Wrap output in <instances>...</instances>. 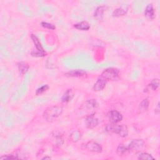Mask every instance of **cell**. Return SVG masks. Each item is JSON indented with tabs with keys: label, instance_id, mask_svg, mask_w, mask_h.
Listing matches in <instances>:
<instances>
[{
	"label": "cell",
	"instance_id": "obj_8",
	"mask_svg": "<svg viewBox=\"0 0 160 160\" xmlns=\"http://www.w3.org/2000/svg\"><path fill=\"white\" fill-rule=\"evenodd\" d=\"M108 117L110 122L118 123L122 119V114L117 110H111L108 114Z\"/></svg>",
	"mask_w": 160,
	"mask_h": 160
},
{
	"label": "cell",
	"instance_id": "obj_24",
	"mask_svg": "<svg viewBox=\"0 0 160 160\" xmlns=\"http://www.w3.org/2000/svg\"><path fill=\"white\" fill-rule=\"evenodd\" d=\"M41 26H42L43 28H46V29H48L54 30V29H56V26H55L54 24H51V23H49V22H47L43 21V22H41Z\"/></svg>",
	"mask_w": 160,
	"mask_h": 160
},
{
	"label": "cell",
	"instance_id": "obj_6",
	"mask_svg": "<svg viewBox=\"0 0 160 160\" xmlns=\"http://www.w3.org/2000/svg\"><path fill=\"white\" fill-rule=\"evenodd\" d=\"M144 145V142L142 139H133L131 141L128 146L129 152H139L142 149Z\"/></svg>",
	"mask_w": 160,
	"mask_h": 160
},
{
	"label": "cell",
	"instance_id": "obj_13",
	"mask_svg": "<svg viewBox=\"0 0 160 160\" xmlns=\"http://www.w3.org/2000/svg\"><path fill=\"white\" fill-rule=\"evenodd\" d=\"M86 74V71L82 69H73L66 73V76L73 78H81Z\"/></svg>",
	"mask_w": 160,
	"mask_h": 160
},
{
	"label": "cell",
	"instance_id": "obj_26",
	"mask_svg": "<svg viewBox=\"0 0 160 160\" xmlns=\"http://www.w3.org/2000/svg\"><path fill=\"white\" fill-rule=\"evenodd\" d=\"M154 112L156 114H159V102L158 103L156 108H155V111Z\"/></svg>",
	"mask_w": 160,
	"mask_h": 160
},
{
	"label": "cell",
	"instance_id": "obj_2",
	"mask_svg": "<svg viewBox=\"0 0 160 160\" xmlns=\"http://www.w3.org/2000/svg\"><path fill=\"white\" fill-rule=\"evenodd\" d=\"M106 131L109 134H116L121 138H125L128 134V129L125 124H117L110 122L106 126Z\"/></svg>",
	"mask_w": 160,
	"mask_h": 160
},
{
	"label": "cell",
	"instance_id": "obj_21",
	"mask_svg": "<svg viewBox=\"0 0 160 160\" xmlns=\"http://www.w3.org/2000/svg\"><path fill=\"white\" fill-rule=\"evenodd\" d=\"M159 85V80L158 79H152L151 82L148 85V88L149 89H151L152 91H155L158 89Z\"/></svg>",
	"mask_w": 160,
	"mask_h": 160
},
{
	"label": "cell",
	"instance_id": "obj_25",
	"mask_svg": "<svg viewBox=\"0 0 160 160\" xmlns=\"http://www.w3.org/2000/svg\"><path fill=\"white\" fill-rule=\"evenodd\" d=\"M17 156V155H16ZM14 155H6L0 158L1 159H18V157Z\"/></svg>",
	"mask_w": 160,
	"mask_h": 160
},
{
	"label": "cell",
	"instance_id": "obj_16",
	"mask_svg": "<svg viewBox=\"0 0 160 160\" xmlns=\"http://www.w3.org/2000/svg\"><path fill=\"white\" fill-rule=\"evenodd\" d=\"M74 27L76 29H78V30L88 31L90 29V24L86 21H81L80 22L74 24Z\"/></svg>",
	"mask_w": 160,
	"mask_h": 160
},
{
	"label": "cell",
	"instance_id": "obj_3",
	"mask_svg": "<svg viewBox=\"0 0 160 160\" xmlns=\"http://www.w3.org/2000/svg\"><path fill=\"white\" fill-rule=\"evenodd\" d=\"M99 106L98 102L96 99H89L84 102L79 108V111L82 114H87V116L92 114L91 112L93 111L94 110L96 109Z\"/></svg>",
	"mask_w": 160,
	"mask_h": 160
},
{
	"label": "cell",
	"instance_id": "obj_10",
	"mask_svg": "<svg viewBox=\"0 0 160 160\" xmlns=\"http://www.w3.org/2000/svg\"><path fill=\"white\" fill-rule=\"evenodd\" d=\"M107 7L105 6H101L96 8L94 13V17L99 21H102L104 18V12L106 10Z\"/></svg>",
	"mask_w": 160,
	"mask_h": 160
},
{
	"label": "cell",
	"instance_id": "obj_12",
	"mask_svg": "<svg viewBox=\"0 0 160 160\" xmlns=\"http://www.w3.org/2000/svg\"><path fill=\"white\" fill-rule=\"evenodd\" d=\"M106 83H107V81L99 76L98 80L96 81V82H95V84H94L92 87V89L95 91H101L104 88Z\"/></svg>",
	"mask_w": 160,
	"mask_h": 160
},
{
	"label": "cell",
	"instance_id": "obj_20",
	"mask_svg": "<svg viewBox=\"0 0 160 160\" xmlns=\"http://www.w3.org/2000/svg\"><path fill=\"white\" fill-rule=\"evenodd\" d=\"M116 152L119 156H122L126 155L129 152L128 147L125 146L123 144H119L116 149Z\"/></svg>",
	"mask_w": 160,
	"mask_h": 160
},
{
	"label": "cell",
	"instance_id": "obj_4",
	"mask_svg": "<svg viewBox=\"0 0 160 160\" xmlns=\"http://www.w3.org/2000/svg\"><path fill=\"white\" fill-rule=\"evenodd\" d=\"M119 71L114 68H109L102 71L100 77L103 78L107 82L109 81H115L119 78Z\"/></svg>",
	"mask_w": 160,
	"mask_h": 160
},
{
	"label": "cell",
	"instance_id": "obj_15",
	"mask_svg": "<svg viewBox=\"0 0 160 160\" xmlns=\"http://www.w3.org/2000/svg\"><path fill=\"white\" fill-rule=\"evenodd\" d=\"M73 97H74V92L72 89H68L63 94L61 98V100L63 102H68L73 98Z\"/></svg>",
	"mask_w": 160,
	"mask_h": 160
},
{
	"label": "cell",
	"instance_id": "obj_14",
	"mask_svg": "<svg viewBox=\"0 0 160 160\" xmlns=\"http://www.w3.org/2000/svg\"><path fill=\"white\" fill-rule=\"evenodd\" d=\"M128 10V6L127 5H121V7L116 9L112 12V16L115 17L121 16L126 14Z\"/></svg>",
	"mask_w": 160,
	"mask_h": 160
},
{
	"label": "cell",
	"instance_id": "obj_11",
	"mask_svg": "<svg viewBox=\"0 0 160 160\" xmlns=\"http://www.w3.org/2000/svg\"><path fill=\"white\" fill-rule=\"evenodd\" d=\"M144 16L149 20H153L155 18V12L152 4H149L145 8Z\"/></svg>",
	"mask_w": 160,
	"mask_h": 160
},
{
	"label": "cell",
	"instance_id": "obj_22",
	"mask_svg": "<svg viewBox=\"0 0 160 160\" xmlns=\"http://www.w3.org/2000/svg\"><path fill=\"white\" fill-rule=\"evenodd\" d=\"M138 159H154V157H152L150 154L148 153V152H141L139 153L138 157Z\"/></svg>",
	"mask_w": 160,
	"mask_h": 160
},
{
	"label": "cell",
	"instance_id": "obj_19",
	"mask_svg": "<svg viewBox=\"0 0 160 160\" xmlns=\"http://www.w3.org/2000/svg\"><path fill=\"white\" fill-rule=\"evenodd\" d=\"M81 137H82L81 132L78 130H74L69 135V139L72 142H77L81 139Z\"/></svg>",
	"mask_w": 160,
	"mask_h": 160
},
{
	"label": "cell",
	"instance_id": "obj_7",
	"mask_svg": "<svg viewBox=\"0 0 160 160\" xmlns=\"http://www.w3.org/2000/svg\"><path fill=\"white\" fill-rule=\"evenodd\" d=\"M85 123L86 127L89 129H93L98 125L99 121L98 119L95 117V112L86 116Z\"/></svg>",
	"mask_w": 160,
	"mask_h": 160
},
{
	"label": "cell",
	"instance_id": "obj_23",
	"mask_svg": "<svg viewBox=\"0 0 160 160\" xmlns=\"http://www.w3.org/2000/svg\"><path fill=\"white\" fill-rule=\"evenodd\" d=\"M48 89H49V86L48 84H44V85L41 86L40 88H39L38 89H37V90L36 91V94L37 96L40 95V94H42L44 92L46 91Z\"/></svg>",
	"mask_w": 160,
	"mask_h": 160
},
{
	"label": "cell",
	"instance_id": "obj_27",
	"mask_svg": "<svg viewBox=\"0 0 160 160\" xmlns=\"http://www.w3.org/2000/svg\"><path fill=\"white\" fill-rule=\"evenodd\" d=\"M51 159V158L49 156H45L42 158V159Z\"/></svg>",
	"mask_w": 160,
	"mask_h": 160
},
{
	"label": "cell",
	"instance_id": "obj_1",
	"mask_svg": "<svg viewBox=\"0 0 160 160\" xmlns=\"http://www.w3.org/2000/svg\"><path fill=\"white\" fill-rule=\"evenodd\" d=\"M63 109L59 106H51L46 109L42 114L43 118L48 122H51L57 119L62 113Z\"/></svg>",
	"mask_w": 160,
	"mask_h": 160
},
{
	"label": "cell",
	"instance_id": "obj_18",
	"mask_svg": "<svg viewBox=\"0 0 160 160\" xmlns=\"http://www.w3.org/2000/svg\"><path fill=\"white\" fill-rule=\"evenodd\" d=\"M149 105V102L148 99V98L144 99L139 105V108H138L139 113H142L146 111L148 109Z\"/></svg>",
	"mask_w": 160,
	"mask_h": 160
},
{
	"label": "cell",
	"instance_id": "obj_17",
	"mask_svg": "<svg viewBox=\"0 0 160 160\" xmlns=\"http://www.w3.org/2000/svg\"><path fill=\"white\" fill-rule=\"evenodd\" d=\"M18 71H19V73L23 75L28 71L29 66V64L26 62L21 61V62H18Z\"/></svg>",
	"mask_w": 160,
	"mask_h": 160
},
{
	"label": "cell",
	"instance_id": "obj_9",
	"mask_svg": "<svg viewBox=\"0 0 160 160\" xmlns=\"http://www.w3.org/2000/svg\"><path fill=\"white\" fill-rule=\"evenodd\" d=\"M85 148L88 151L93 152H101L102 148L101 146L96 142L94 141H89L85 144Z\"/></svg>",
	"mask_w": 160,
	"mask_h": 160
},
{
	"label": "cell",
	"instance_id": "obj_5",
	"mask_svg": "<svg viewBox=\"0 0 160 160\" xmlns=\"http://www.w3.org/2000/svg\"><path fill=\"white\" fill-rule=\"evenodd\" d=\"M31 38L32 40V41L34 42V44L35 46V48L36 49V51H33L31 52V55L32 56H34V57H44V56H45L46 53L44 51L43 48L42 47L38 38L36 35L32 34L31 35Z\"/></svg>",
	"mask_w": 160,
	"mask_h": 160
}]
</instances>
